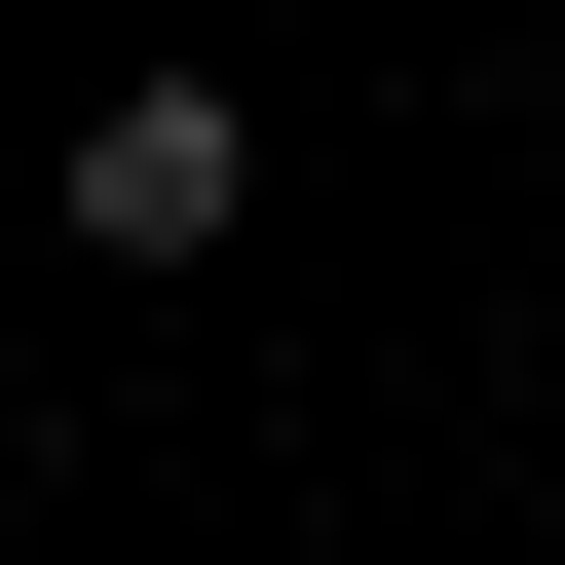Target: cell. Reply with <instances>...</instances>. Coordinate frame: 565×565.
I'll return each mask as SVG.
<instances>
[{"mask_svg": "<svg viewBox=\"0 0 565 565\" xmlns=\"http://www.w3.org/2000/svg\"><path fill=\"white\" fill-rule=\"evenodd\" d=\"M226 226H264V114L226 76H114L76 114V264H226Z\"/></svg>", "mask_w": 565, "mask_h": 565, "instance_id": "1", "label": "cell"}]
</instances>
